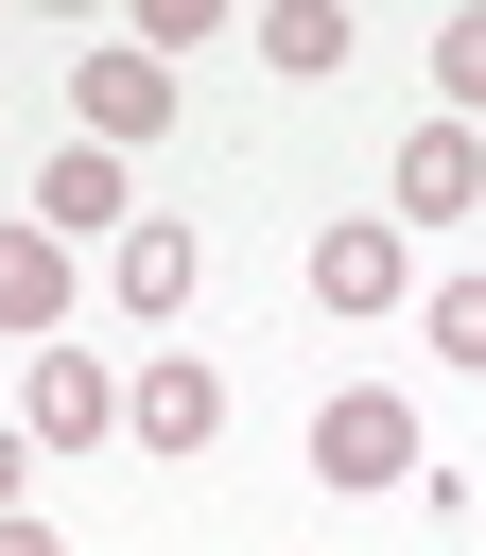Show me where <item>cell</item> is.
<instances>
[{
    "label": "cell",
    "mask_w": 486,
    "mask_h": 556,
    "mask_svg": "<svg viewBox=\"0 0 486 556\" xmlns=\"http://www.w3.org/2000/svg\"><path fill=\"white\" fill-rule=\"evenodd\" d=\"M417 469H434V434H417V400H399V382L312 400V486H417Z\"/></svg>",
    "instance_id": "6da1fadb"
},
{
    "label": "cell",
    "mask_w": 486,
    "mask_h": 556,
    "mask_svg": "<svg viewBox=\"0 0 486 556\" xmlns=\"http://www.w3.org/2000/svg\"><path fill=\"white\" fill-rule=\"evenodd\" d=\"M486 208V122H399V156H382V226L417 243V226H469Z\"/></svg>",
    "instance_id": "7a4b0ae2"
},
{
    "label": "cell",
    "mask_w": 486,
    "mask_h": 556,
    "mask_svg": "<svg viewBox=\"0 0 486 556\" xmlns=\"http://www.w3.org/2000/svg\"><path fill=\"white\" fill-rule=\"evenodd\" d=\"M69 122H87L104 156H139V139H174V70H156L139 35H87V52H69Z\"/></svg>",
    "instance_id": "3957f363"
},
{
    "label": "cell",
    "mask_w": 486,
    "mask_h": 556,
    "mask_svg": "<svg viewBox=\"0 0 486 556\" xmlns=\"http://www.w3.org/2000/svg\"><path fill=\"white\" fill-rule=\"evenodd\" d=\"M399 295H417V243L382 208H330L312 226V313H399Z\"/></svg>",
    "instance_id": "277c9868"
},
{
    "label": "cell",
    "mask_w": 486,
    "mask_h": 556,
    "mask_svg": "<svg viewBox=\"0 0 486 556\" xmlns=\"http://www.w3.org/2000/svg\"><path fill=\"white\" fill-rule=\"evenodd\" d=\"M17 434H35V452H104V434H122L104 348H69V330H52V348H35V382H17Z\"/></svg>",
    "instance_id": "5b68a950"
},
{
    "label": "cell",
    "mask_w": 486,
    "mask_h": 556,
    "mask_svg": "<svg viewBox=\"0 0 486 556\" xmlns=\"http://www.w3.org/2000/svg\"><path fill=\"white\" fill-rule=\"evenodd\" d=\"M35 226H52V243H122V226H139V174H122L104 139H52V156H35Z\"/></svg>",
    "instance_id": "8992f818"
},
{
    "label": "cell",
    "mask_w": 486,
    "mask_h": 556,
    "mask_svg": "<svg viewBox=\"0 0 486 556\" xmlns=\"http://www.w3.org/2000/svg\"><path fill=\"white\" fill-rule=\"evenodd\" d=\"M104 295H122V313H139V330H174V313H191V295H208V243H191V226H174V208H139V226H122V243H104Z\"/></svg>",
    "instance_id": "52a82bcc"
},
{
    "label": "cell",
    "mask_w": 486,
    "mask_h": 556,
    "mask_svg": "<svg viewBox=\"0 0 486 556\" xmlns=\"http://www.w3.org/2000/svg\"><path fill=\"white\" fill-rule=\"evenodd\" d=\"M122 434H139V452H208V434H226V365H191V348H156V365L122 382Z\"/></svg>",
    "instance_id": "ba28073f"
},
{
    "label": "cell",
    "mask_w": 486,
    "mask_h": 556,
    "mask_svg": "<svg viewBox=\"0 0 486 556\" xmlns=\"http://www.w3.org/2000/svg\"><path fill=\"white\" fill-rule=\"evenodd\" d=\"M0 330H17V348H52V330H69V243H52L35 208L0 226Z\"/></svg>",
    "instance_id": "9c48e42d"
},
{
    "label": "cell",
    "mask_w": 486,
    "mask_h": 556,
    "mask_svg": "<svg viewBox=\"0 0 486 556\" xmlns=\"http://www.w3.org/2000/svg\"><path fill=\"white\" fill-rule=\"evenodd\" d=\"M347 52H364V17H347V0H260V70H278V87H330Z\"/></svg>",
    "instance_id": "30bf717a"
},
{
    "label": "cell",
    "mask_w": 486,
    "mask_h": 556,
    "mask_svg": "<svg viewBox=\"0 0 486 556\" xmlns=\"http://www.w3.org/2000/svg\"><path fill=\"white\" fill-rule=\"evenodd\" d=\"M434 122H486V0L434 17Z\"/></svg>",
    "instance_id": "8fae6325"
},
{
    "label": "cell",
    "mask_w": 486,
    "mask_h": 556,
    "mask_svg": "<svg viewBox=\"0 0 486 556\" xmlns=\"http://www.w3.org/2000/svg\"><path fill=\"white\" fill-rule=\"evenodd\" d=\"M208 35H226V0H139V52H156V70H191Z\"/></svg>",
    "instance_id": "7c38bea8"
},
{
    "label": "cell",
    "mask_w": 486,
    "mask_h": 556,
    "mask_svg": "<svg viewBox=\"0 0 486 556\" xmlns=\"http://www.w3.org/2000/svg\"><path fill=\"white\" fill-rule=\"evenodd\" d=\"M434 365H486V278H434Z\"/></svg>",
    "instance_id": "4fadbf2b"
},
{
    "label": "cell",
    "mask_w": 486,
    "mask_h": 556,
    "mask_svg": "<svg viewBox=\"0 0 486 556\" xmlns=\"http://www.w3.org/2000/svg\"><path fill=\"white\" fill-rule=\"evenodd\" d=\"M17 504H35V434L0 417V521H17Z\"/></svg>",
    "instance_id": "5bb4252c"
},
{
    "label": "cell",
    "mask_w": 486,
    "mask_h": 556,
    "mask_svg": "<svg viewBox=\"0 0 486 556\" xmlns=\"http://www.w3.org/2000/svg\"><path fill=\"white\" fill-rule=\"evenodd\" d=\"M0 556H69V539H52V521H35V504H17V521H0Z\"/></svg>",
    "instance_id": "9a60e30c"
}]
</instances>
